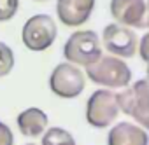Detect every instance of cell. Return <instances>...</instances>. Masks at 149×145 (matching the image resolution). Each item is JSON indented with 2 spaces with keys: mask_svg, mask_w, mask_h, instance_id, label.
<instances>
[{
  "mask_svg": "<svg viewBox=\"0 0 149 145\" xmlns=\"http://www.w3.org/2000/svg\"><path fill=\"white\" fill-rule=\"evenodd\" d=\"M58 35V28L53 21L51 16L47 14H35L32 16L21 32V39L23 44L30 49V51H46L47 47H51V44L54 42Z\"/></svg>",
  "mask_w": 149,
  "mask_h": 145,
  "instance_id": "3957f363",
  "label": "cell"
},
{
  "mask_svg": "<svg viewBox=\"0 0 149 145\" xmlns=\"http://www.w3.org/2000/svg\"><path fill=\"white\" fill-rule=\"evenodd\" d=\"M147 25H149V21H147ZM140 56H142V59L147 63V72H149V32L142 37V40H140Z\"/></svg>",
  "mask_w": 149,
  "mask_h": 145,
  "instance_id": "2e32d148",
  "label": "cell"
},
{
  "mask_svg": "<svg viewBox=\"0 0 149 145\" xmlns=\"http://www.w3.org/2000/svg\"><path fill=\"white\" fill-rule=\"evenodd\" d=\"M102 42L109 52L121 58H132L137 51L135 33L121 25H107L102 33Z\"/></svg>",
  "mask_w": 149,
  "mask_h": 145,
  "instance_id": "52a82bcc",
  "label": "cell"
},
{
  "mask_svg": "<svg viewBox=\"0 0 149 145\" xmlns=\"http://www.w3.org/2000/svg\"><path fill=\"white\" fill-rule=\"evenodd\" d=\"M14 66V54L9 46L0 42V77L7 75Z\"/></svg>",
  "mask_w": 149,
  "mask_h": 145,
  "instance_id": "4fadbf2b",
  "label": "cell"
},
{
  "mask_svg": "<svg viewBox=\"0 0 149 145\" xmlns=\"http://www.w3.org/2000/svg\"><path fill=\"white\" fill-rule=\"evenodd\" d=\"M119 114L118 96L109 89L95 91L86 105V119L95 128H107L111 122L116 121Z\"/></svg>",
  "mask_w": 149,
  "mask_h": 145,
  "instance_id": "5b68a950",
  "label": "cell"
},
{
  "mask_svg": "<svg viewBox=\"0 0 149 145\" xmlns=\"http://www.w3.org/2000/svg\"><path fill=\"white\" fill-rule=\"evenodd\" d=\"M26 145H37V143H26Z\"/></svg>",
  "mask_w": 149,
  "mask_h": 145,
  "instance_id": "e0dca14e",
  "label": "cell"
},
{
  "mask_svg": "<svg viewBox=\"0 0 149 145\" xmlns=\"http://www.w3.org/2000/svg\"><path fill=\"white\" fill-rule=\"evenodd\" d=\"M107 145H149V136L132 122H118L109 131Z\"/></svg>",
  "mask_w": 149,
  "mask_h": 145,
  "instance_id": "30bf717a",
  "label": "cell"
},
{
  "mask_svg": "<svg viewBox=\"0 0 149 145\" xmlns=\"http://www.w3.org/2000/svg\"><path fill=\"white\" fill-rule=\"evenodd\" d=\"M47 122H49L47 115L37 107H30L18 115V128L23 133V136H28V138L40 136L46 131Z\"/></svg>",
  "mask_w": 149,
  "mask_h": 145,
  "instance_id": "8fae6325",
  "label": "cell"
},
{
  "mask_svg": "<svg viewBox=\"0 0 149 145\" xmlns=\"http://www.w3.org/2000/svg\"><path fill=\"white\" fill-rule=\"evenodd\" d=\"M63 54L68 63L91 66L102 58V46L100 39L91 30H79L72 33L63 46Z\"/></svg>",
  "mask_w": 149,
  "mask_h": 145,
  "instance_id": "6da1fadb",
  "label": "cell"
},
{
  "mask_svg": "<svg viewBox=\"0 0 149 145\" xmlns=\"http://www.w3.org/2000/svg\"><path fill=\"white\" fill-rule=\"evenodd\" d=\"M84 86V74L72 63H60L49 77V88L60 98H76L83 93Z\"/></svg>",
  "mask_w": 149,
  "mask_h": 145,
  "instance_id": "8992f818",
  "label": "cell"
},
{
  "mask_svg": "<svg viewBox=\"0 0 149 145\" xmlns=\"http://www.w3.org/2000/svg\"><path fill=\"white\" fill-rule=\"evenodd\" d=\"M119 110L133 117L144 128H149V84L146 81H137L135 86L116 93Z\"/></svg>",
  "mask_w": 149,
  "mask_h": 145,
  "instance_id": "277c9868",
  "label": "cell"
},
{
  "mask_svg": "<svg viewBox=\"0 0 149 145\" xmlns=\"http://www.w3.org/2000/svg\"><path fill=\"white\" fill-rule=\"evenodd\" d=\"M19 7V0H0V21H9L14 18Z\"/></svg>",
  "mask_w": 149,
  "mask_h": 145,
  "instance_id": "5bb4252c",
  "label": "cell"
},
{
  "mask_svg": "<svg viewBox=\"0 0 149 145\" xmlns=\"http://www.w3.org/2000/svg\"><path fill=\"white\" fill-rule=\"evenodd\" d=\"M0 145H14V135L7 124L0 121Z\"/></svg>",
  "mask_w": 149,
  "mask_h": 145,
  "instance_id": "9a60e30c",
  "label": "cell"
},
{
  "mask_svg": "<svg viewBox=\"0 0 149 145\" xmlns=\"http://www.w3.org/2000/svg\"><path fill=\"white\" fill-rule=\"evenodd\" d=\"M146 12L147 7L144 0H112L111 2L112 18L125 26H135V28L147 26Z\"/></svg>",
  "mask_w": 149,
  "mask_h": 145,
  "instance_id": "ba28073f",
  "label": "cell"
},
{
  "mask_svg": "<svg viewBox=\"0 0 149 145\" xmlns=\"http://www.w3.org/2000/svg\"><path fill=\"white\" fill-rule=\"evenodd\" d=\"M86 75L105 88H125L132 81V70L116 56H102L95 65L86 68Z\"/></svg>",
  "mask_w": 149,
  "mask_h": 145,
  "instance_id": "7a4b0ae2",
  "label": "cell"
},
{
  "mask_svg": "<svg viewBox=\"0 0 149 145\" xmlns=\"http://www.w3.org/2000/svg\"><path fill=\"white\" fill-rule=\"evenodd\" d=\"M42 145H77L74 136L63 128H51L42 136Z\"/></svg>",
  "mask_w": 149,
  "mask_h": 145,
  "instance_id": "7c38bea8",
  "label": "cell"
},
{
  "mask_svg": "<svg viewBox=\"0 0 149 145\" xmlns=\"http://www.w3.org/2000/svg\"><path fill=\"white\" fill-rule=\"evenodd\" d=\"M95 9V0H58L56 12L65 26H79L86 23Z\"/></svg>",
  "mask_w": 149,
  "mask_h": 145,
  "instance_id": "9c48e42d",
  "label": "cell"
}]
</instances>
